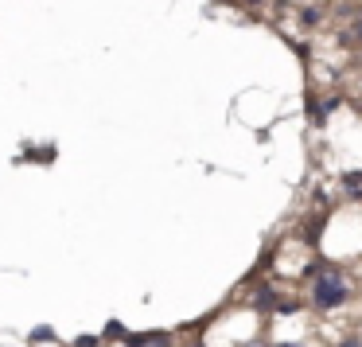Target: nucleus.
<instances>
[{
  "instance_id": "1",
  "label": "nucleus",
  "mask_w": 362,
  "mask_h": 347,
  "mask_svg": "<svg viewBox=\"0 0 362 347\" xmlns=\"http://www.w3.org/2000/svg\"><path fill=\"white\" fill-rule=\"evenodd\" d=\"M346 300H351V281H346L343 269H323V273H315L312 308H320V312H335V308L346 305Z\"/></svg>"
},
{
  "instance_id": "2",
  "label": "nucleus",
  "mask_w": 362,
  "mask_h": 347,
  "mask_svg": "<svg viewBox=\"0 0 362 347\" xmlns=\"http://www.w3.org/2000/svg\"><path fill=\"white\" fill-rule=\"evenodd\" d=\"M343 188H346V195L362 199V172H351V176H343Z\"/></svg>"
},
{
  "instance_id": "3",
  "label": "nucleus",
  "mask_w": 362,
  "mask_h": 347,
  "mask_svg": "<svg viewBox=\"0 0 362 347\" xmlns=\"http://www.w3.org/2000/svg\"><path fill=\"white\" fill-rule=\"evenodd\" d=\"M74 347H105V343H102V336H78Z\"/></svg>"
},
{
  "instance_id": "4",
  "label": "nucleus",
  "mask_w": 362,
  "mask_h": 347,
  "mask_svg": "<svg viewBox=\"0 0 362 347\" xmlns=\"http://www.w3.org/2000/svg\"><path fill=\"white\" fill-rule=\"evenodd\" d=\"M105 336H110V339H121V336H125V339H129V331L121 328L117 320H110V328H105Z\"/></svg>"
},
{
  "instance_id": "5",
  "label": "nucleus",
  "mask_w": 362,
  "mask_h": 347,
  "mask_svg": "<svg viewBox=\"0 0 362 347\" xmlns=\"http://www.w3.org/2000/svg\"><path fill=\"white\" fill-rule=\"evenodd\" d=\"M335 347H362V336H343Z\"/></svg>"
},
{
  "instance_id": "6",
  "label": "nucleus",
  "mask_w": 362,
  "mask_h": 347,
  "mask_svg": "<svg viewBox=\"0 0 362 347\" xmlns=\"http://www.w3.org/2000/svg\"><path fill=\"white\" fill-rule=\"evenodd\" d=\"M351 40H362V20L354 24V32H351Z\"/></svg>"
},
{
  "instance_id": "7",
  "label": "nucleus",
  "mask_w": 362,
  "mask_h": 347,
  "mask_svg": "<svg viewBox=\"0 0 362 347\" xmlns=\"http://www.w3.org/2000/svg\"><path fill=\"white\" fill-rule=\"evenodd\" d=\"M276 347H296V343H276Z\"/></svg>"
},
{
  "instance_id": "8",
  "label": "nucleus",
  "mask_w": 362,
  "mask_h": 347,
  "mask_svg": "<svg viewBox=\"0 0 362 347\" xmlns=\"http://www.w3.org/2000/svg\"><path fill=\"white\" fill-rule=\"evenodd\" d=\"M199 347H203V343H199Z\"/></svg>"
}]
</instances>
